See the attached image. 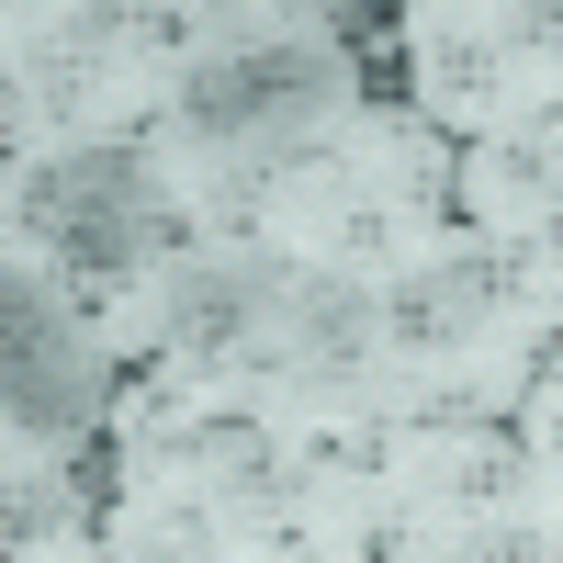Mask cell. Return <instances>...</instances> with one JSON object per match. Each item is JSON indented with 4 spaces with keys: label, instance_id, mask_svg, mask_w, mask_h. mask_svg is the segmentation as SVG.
Returning <instances> with one entry per match:
<instances>
[{
    "label": "cell",
    "instance_id": "cell-3",
    "mask_svg": "<svg viewBox=\"0 0 563 563\" xmlns=\"http://www.w3.org/2000/svg\"><path fill=\"white\" fill-rule=\"evenodd\" d=\"M507 305V260H440V271H417L406 294L384 305V339L406 350H462V339H485Z\"/></svg>",
    "mask_w": 563,
    "mask_h": 563
},
{
    "label": "cell",
    "instance_id": "cell-4",
    "mask_svg": "<svg viewBox=\"0 0 563 563\" xmlns=\"http://www.w3.org/2000/svg\"><path fill=\"white\" fill-rule=\"evenodd\" d=\"M361 339H384V294H361L339 271H305L294 282V350L305 361H350Z\"/></svg>",
    "mask_w": 563,
    "mask_h": 563
},
{
    "label": "cell",
    "instance_id": "cell-5",
    "mask_svg": "<svg viewBox=\"0 0 563 563\" xmlns=\"http://www.w3.org/2000/svg\"><path fill=\"white\" fill-rule=\"evenodd\" d=\"M249 316H260V282L249 271H180L169 282V339L180 350H238Z\"/></svg>",
    "mask_w": 563,
    "mask_h": 563
},
{
    "label": "cell",
    "instance_id": "cell-2",
    "mask_svg": "<svg viewBox=\"0 0 563 563\" xmlns=\"http://www.w3.org/2000/svg\"><path fill=\"white\" fill-rule=\"evenodd\" d=\"M12 429H34V440H57V429H79L90 417V361H79V339H68V316H57V294H34V282L12 271Z\"/></svg>",
    "mask_w": 563,
    "mask_h": 563
},
{
    "label": "cell",
    "instance_id": "cell-1",
    "mask_svg": "<svg viewBox=\"0 0 563 563\" xmlns=\"http://www.w3.org/2000/svg\"><path fill=\"white\" fill-rule=\"evenodd\" d=\"M327 57L305 34H249V45H214V57H192V79H180V124L203 135V147H238V135L260 124H294V113H327Z\"/></svg>",
    "mask_w": 563,
    "mask_h": 563
}]
</instances>
